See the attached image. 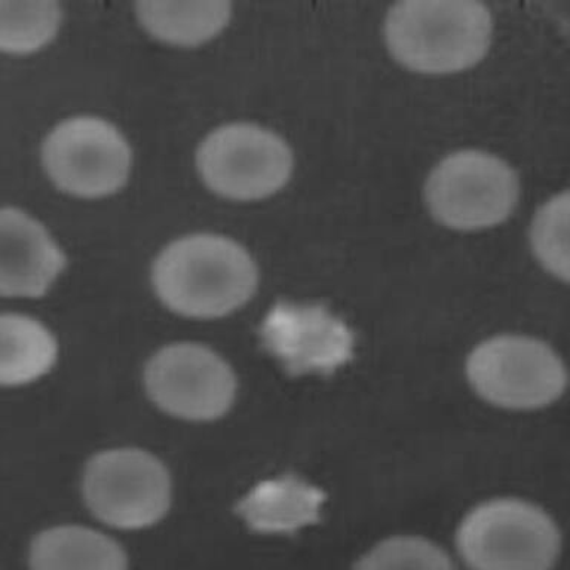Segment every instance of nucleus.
<instances>
[{
	"label": "nucleus",
	"instance_id": "obj_1",
	"mask_svg": "<svg viewBox=\"0 0 570 570\" xmlns=\"http://www.w3.org/2000/svg\"><path fill=\"white\" fill-rule=\"evenodd\" d=\"M151 278L160 301L191 318H220L239 309L258 283L247 249L212 234L174 240L156 258Z\"/></svg>",
	"mask_w": 570,
	"mask_h": 570
},
{
	"label": "nucleus",
	"instance_id": "obj_4",
	"mask_svg": "<svg viewBox=\"0 0 570 570\" xmlns=\"http://www.w3.org/2000/svg\"><path fill=\"white\" fill-rule=\"evenodd\" d=\"M472 390L498 407L537 410L559 400L568 385L563 361L547 343L503 334L474 347L466 360Z\"/></svg>",
	"mask_w": 570,
	"mask_h": 570
},
{
	"label": "nucleus",
	"instance_id": "obj_14",
	"mask_svg": "<svg viewBox=\"0 0 570 570\" xmlns=\"http://www.w3.org/2000/svg\"><path fill=\"white\" fill-rule=\"evenodd\" d=\"M56 337L31 316L0 314V386L26 385L56 364Z\"/></svg>",
	"mask_w": 570,
	"mask_h": 570
},
{
	"label": "nucleus",
	"instance_id": "obj_13",
	"mask_svg": "<svg viewBox=\"0 0 570 570\" xmlns=\"http://www.w3.org/2000/svg\"><path fill=\"white\" fill-rule=\"evenodd\" d=\"M31 570H127L122 547L97 530L58 525L39 533L30 548Z\"/></svg>",
	"mask_w": 570,
	"mask_h": 570
},
{
	"label": "nucleus",
	"instance_id": "obj_3",
	"mask_svg": "<svg viewBox=\"0 0 570 570\" xmlns=\"http://www.w3.org/2000/svg\"><path fill=\"white\" fill-rule=\"evenodd\" d=\"M456 543L472 570H550L559 559L561 534L542 508L501 498L463 517Z\"/></svg>",
	"mask_w": 570,
	"mask_h": 570
},
{
	"label": "nucleus",
	"instance_id": "obj_6",
	"mask_svg": "<svg viewBox=\"0 0 570 570\" xmlns=\"http://www.w3.org/2000/svg\"><path fill=\"white\" fill-rule=\"evenodd\" d=\"M196 164L205 185L236 200L276 194L293 173V154L275 132L253 124H230L203 141Z\"/></svg>",
	"mask_w": 570,
	"mask_h": 570
},
{
	"label": "nucleus",
	"instance_id": "obj_18",
	"mask_svg": "<svg viewBox=\"0 0 570 570\" xmlns=\"http://www.w3.org/2000/svg\"><path fill=\"white\" fill-rule=\"evenodd\" d=\"M355 570H458L448 552L430 539L394 537L370 548Z\"/></svg>",
	"mask_w": 570,
	"mask_h": 570
},
{
	"label": "nucleus",
	"instance_id": "obj_15",
	"mask_svg": "<svg viewBox=\"0 0 570 570\" xmlns=\"http://www.w3.org/2000/svg\"><path fill=\"white\" fill-rule=\"evenodd\" d=\"M229 2H140L137 16L141 26L163 42L196 47L208 42L229 22Z\"/></svg>",
	"mask_w": 570,
	"mask_h": 570
},
{
	"label": "nucleus",
	"instance_id": "obj_8",
	"mask_svg": "<svg viewBox=\"0 0 570 570\" xmlns=\"http://www.w3.org/2000/svg\"><path fill=\"white\" fill-rule=\"evenodd\" d=\"M42 158L51 180L80 198L115 194L131 169V149L122 134L92 116L57 125L45 140Z\"/></svg>",
	"mask_w": 570,
	"mask_h": 570
},
{
	"label": "nucleus",
	"instance_id": "obj_7",
	"mask_svg": "<svg viewBox=\"0 0 570 570\" xmlns=\"http://www.w3.org/2000/svg\"><path fill=\"white\" fill-rule=\"evenodd\" d=\"M83 497L89 510L106 524L149 528L167 514L171 480L164 463L145 450H107L89 461Z\"/></svg>",
	"mask_w": 570,
	"mask_h": 570
},
{
	"label": "nucleus",
	"instance_id": "obj_11",
	"mask_svg": "<svg viewBox=\"0 0 570 570\" xmlns=\"http://www.w3.org/2000/svg\"><path fill=\"white\" fill-rule=\"evenodd\" d=\"M65 266V253L42 223L21 209L0 208V296H43Z\"/></svg>",
	"mask_w": 570,
	"mask_h": 570
},
{
	"label": "nucleus",
	"instance_id": "obj_5",
	"mask_svg": "<svg viewBox=\"0 0 570 570\" xmlns=\"http://www.w3.org/2000/svg\"><path fill=\"white\" fill-rule=\"evenodd\" d=\"M426 204L441 225L480 230L501 225L519 203L514 169L498 156L462 150L441 160L426 183Z\"/></svg>",
	"mask_w": 570,
	"mask_h": 570
},
{
	"label": "nucleus",
	"instance_id": "obj_9",
	"mask_svg": "<svg viewBox=\"0 0 570 570\" xmlns=\"http://www.w3.org/2000/svg\"><path fill=\"white\" fill-rule=\"evenodd\" d=\"M146 390L156 405L187 421H214L229 412L236 377L216 352L196 343L164 347L147 364Z\"/></svg>",
	"mask_w": 570,
	"mask_h": 570
},
{
	"label": "nucleus",
	"instance_id": "obj_2",
	"mask_svg": "<svg viewBox=\"0 0 570 570\" xmlns=\"http://www.w3.org/2000/svg\"><path fill=\"white\" fill-rule=\"evenodd\" d=\"M489 9L474 0H405L387 13V48L400 65L419 73L471 69L492 42Z\"/></svg>",
	"mask_w": 570,
	"mask_h": 570
},
{
	"label": "nucleus",
	"instance_id": "obj_16",
	"mask_svg": "<svg viewBox=\"0 0 570 570\" xmlns=\"http://www.w3.org/2000/svg\"><path fill=\"white\" fill-rule=\"evenodd\" d=\"M61 7L52 0L2 2L0 0V52L31 53L56 38Z\"/></svg>",
	"mask_w": 570,
	"mask_h": 570
},
{
	"label": "nucleus",
	"instance_id": "obj_12",
	"mask_svg": "<svg viewBox=\"0 0 570 570\" xmlns=\"http://www.w3.org/2000/svg\"><path fill=\"white\" fill-rule=\"evenodd\" d=\"M325 503L323 490L294 475L262 481L238 503V514L261 533H293L316 523Z\"/></svg>",
	"mask_w": 570,
	"mask_h": 570
},
{
	"label": "nucleus",
	"instance_id": "obj_17",
	"mask_svg": "<svg viewBox=\"0 0 570 570\" xmlns=\"http://www.w3.org/2000/svg\"><path fill=\"white\" fill-rule=\"evenodd\" d=\"M532 248L546 271L569 281V191L552 196L533 218Z\"/></svg>",
	"mask_w": 570,
	"mask_h": 570
},
{
	"label": "nucleus",
	"instance_id": "obj_10",
	"mask_svg": "<svg viewBox=\"0 0 570 570\" xmlns=\"http://www.w3.org/2000/svg\"><path fill=\"white\" fill-rule=\"evenodd\" d=\"M266 350L288 373L328 374L354 355V334L336 315L318 305L279 302L263 320Z\"/></svg>",
	"mask_w": 570,
	"mask_h": 570
}]
</instances>
